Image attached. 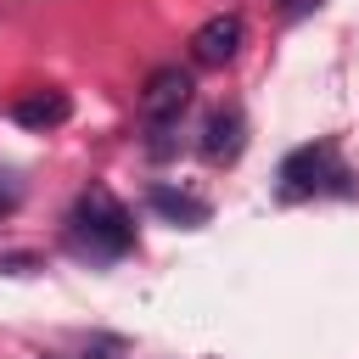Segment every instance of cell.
<instances>
[{
	"label": "cell",
	"mask_w": 359,
	"mask_h": 359,
	"mask_svg": "<svg viewBox=\"0 0 359 359\" xmlns=\"http://www.w3.org/2000/svg\"><path fill=\"white\" fill-rule=\"evenodd\" d=\"M67 241L84 258H123L135 247V219L107 185H90L67 213Z\"/></svg>",
	"instance_id": "1"
},
{
	"label": "cell",
	"mask_w": 359,
	"mask_h": 359,
	"mask_svg": "<svg viewBox=\"0 0 359 359\" xmlns=\"http://www.w3.org/2000/svg\"><path fill=\"white\" fill-rule=\"evenodd\" d=\"M280 202H309V196H348L353 180H348V163L337 157L331 140H314V146H297L286 163H280Z\"/></svg>",
	"instance_id": "2"
},
{
	"label": "cell",
	"mask_w": 359,
	"mask_h": 359,
	"mask_svg": "<svg viewBox=\"0 0 359 359\" xmlns=\"http://www.w3.org/2000/svg\"><path fill=\"white\" fill-rule=\"evenodd\" d=\"M191 95H196V84H191L185 67H157L146 79V90H140V123L146 129H174L185 118Z\"/></svg>",
	"instance_id": "3"
},
{
	"label": "cell",
	"mask_w": 359,
	"mask_h": 359,
	"mask_svg": "<svg viewBox=\"0 0 359 359\" xmlns=\"http://www.w3.org/2000/svg\"><path fill=\"white\" fill-rule=\"evenodd\" d=\"M241 39H247L241 17H236V11H219V17H208V22L191 34V62H196V67H224V62H236Z\"/></svg>",
	"instance_id": "4"
},
{
	"label": "cell",
	"mask_w": 359,
	"mask_h": 359,
	"mask_svg": "<svg viewBox=\"0 0 359 359\" xmlns=\"http://www.w3.org/2000/svg\"><path fill=\"white\" fill-rule=\"evenodd\" d=\"M196 146H202L208 163H236L241 146H247V118H241V107H213Z\"/></svg>",
	"instance_id": "5"
},
{
	"label": "cell",
	"mask_w": 359,
	"mask_h": 359,
	"mask_svg": "<svg viewBox=\"0 0 359 359\" xmlns=\"http://www.w3.org/2000/svg\"><path fill=\"white\" fill-rule=\"evenodd\" d=\"M11 118H17L22 129L45 135V129H56V123H67V118H73V101H67V90H28V95H17Z\"/></svg>",
	"instance_id": "6"
},
{
	"label": "cell",
	"mask_w": 359,
	"mask_h": 359,
	"mask_svg": "<svg viewBox=\"0 0 359 359\" xmlns=\"http://www.w3.org/2000/svg\"><path fill=\"white\" fill-rule=\"evenodd\" d=\"M146 208H151V213H163L168 224H191V230H196V224H208V213H213L202 196L174 191V185H151V191H146Z\"/></svg>",
	"instance_id": "7"
},
{
	"label": "cell",
	"mask_w": 359,
	"mask_h": 359,
	"mask_svg": "<svg viewBox=\"0 0 359 359\" xmlns=\"http://www.w3.org/2000/svg\"><path fill=\"white\" fill-rule=\"evenodd\" d=\"M275 6H280V17H292V22H297V17H309V11H320L325 0H275Z\"/></svg>",
	"instance_id": "8"
},
{
	"label": "cell",
	"mask_w": 359,
	"mask_h": 359,
	"mask_svg": "<svg viewBox=\"0 0 359 359\" xmlns=\"http://www.w3.org/2000/svg\"><path fill=\"white\" fill-rule=\"evenodd\" d=\"M17 208V185H6V174H0V213H11Z\"/></svg>",
	"instance_id": "9"
},
{
	"label": "cell",
	"mask_w": 359,
	"mask_h": 359,
	"mask_svg": "<svg viewBox=\"0 0 359 359\" xmlns=\"http://www.w3.org/2000/svg\"><path fill=\"white\" fill-rule=\"evenodd\" d=\"M79 359H118V353H112V348H107V342H95V348H84V353H79Z\"/></svg>",
	"instance_id": "10"
}]
</instances>
